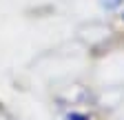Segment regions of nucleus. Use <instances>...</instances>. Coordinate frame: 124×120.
Instances as JSON below:
<instances>
[{"label": "nucleus", "instance_id": "obj_2", "mask_svg": "<svg viewBox=\"0 0 124 120\" xmlns=\"http://www.w3.org/2000/svg\"><path fill=\"white\" fill-rule=\"evenodd\" d=\"M122 20H124V16H122Z\"/></svg>", "mask_w": 124, "mask_h": 120}, {"label": "nucleus", "instance_id": "obj_1", "mask_svg": "<svg viewBox=\"0 0 124 120\" xmlns=\"http://www.w3.org/2000/svg\"><path fill=\"white\" fill-rule=\"evenodd\" d=\"M98 2H100V7H102V9L113 11V9H117V7L124 2V0H98Z\"/></svg>", "mask_w": 124, "mask_h": 120}]
</instances>
